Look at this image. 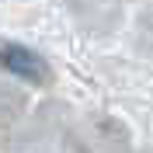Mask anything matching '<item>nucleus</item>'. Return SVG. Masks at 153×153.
I'll return each instance as SVG.
<instances>
[{
    "mask_svg": "<svg viewBox=\"0 0 153 153\" xmlns=\"http://www.w3.org/2000/svg\"><path fill=\"white\" fill-rule=\"evenodd\" d=\"M0 66L7 70L10 76H21L28 84H45L49 80L45 59L38 56L35 49H28V45H4L0 49Z\"/></svg>",
    "mask_w": 153,
    "mask_h": 153,
    "instance_id": "nucleus-1",
    "label": "nucleus"
}]
</instances>
